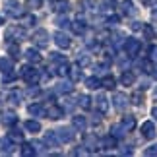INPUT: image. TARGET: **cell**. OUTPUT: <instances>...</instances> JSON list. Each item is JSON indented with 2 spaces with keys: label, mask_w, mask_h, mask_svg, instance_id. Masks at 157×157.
<instances>
[{
  "label": "cell",
  "mask_w": 157,
  "mask_h": 157,
  "mask_svg": "<svg viewBox=\"0 0 157 157\" xmlns=\"http://www.w3.org/2000/svg\"><path fill=\"white\" fill-rule=\"evenodd\" d=\"M78 64H80V66H87L89 64V56H82L80 60H78Z\"/></svg>",
  "instance_id": "cell-45"
},
{
  "label": "cell",
  "mask_w": 157,
  "mask_h": 157,
  "mask_svg": "<svg viewBox=\"0 0 157 157\" xmlns=\"http://www.w3.org/2000/svg\"><path fill=\"white\" fill-rule=\"evenodd\" d=\"M151 117H153V118L157 120V107H155V109H153V111H151Z\"/></svg>",
  "instance_id": "cell-50"
},
{
  "label": "cell",
  "mask_w": 157,
  "mask_h": 157,
  "mask_svg": "<svg viewBox=\"0 0 157 157\" xmlns=\"http://www.w3.org/2000/svg\"><path fill=\"white\" fill-rule=\"evenodd\" d=\"M140 49H142V43L138 39H128L124 43V51H126L128 56H136V54L140 52Z\"/></svg>",
  "instance_id": "cell-4"
},
{
  "label": "cell",
  "mask_w": 157,
  "mask_h": 157,
  "mask_svg": "<svg viewBox=\"0 0 157 157\" xmlns=\"http://www.w3.org/2000/svg\"><path fill=\"white\" fill-rule=\"evenodd\" d=\"M120 10H122L124 16H134L136 14V8H134V4H132L130 0H124V2L120 4Z\"/></svg>",
  "instance_id": "cell-16"
},
{
  "label": "cell",
  "mask_w": 157,
  "mask_h": 157,
  "mask_svg": "<svg viewBox=\"0 0 157 157\" xmlns=\"http://www.w3.org/2000/svg\"><path fill=\"white\" fill-rule=\"evenodd\" d=\"M21 21H23V25H25V27H29V25H33V23H35V17L33 16H25V17H21Z\"/></svg>",
  "instance_id": "cell-42"
},
{
  "label": "cell",
  "mask_w": 157,
  "mask_h": 157,
  "mask_svg": "<svg viewBox=\"0 0 157 157\" xmlns=\"http://www.w3.org/2000/svg\"><path fill=\"white\" fill-rule=\"evenodd\" d=\"M86 146H87V149H95L97 147V140H95V136H86Z\"/></svg>",
  "instance_id": "cell-34"
},
{
  "label": "cell",
  "mask_w": 157,
  "mask_h": 157,
  "mask_svg": "<svg viewBox=\"0 0 157 157\" xmlns=\"http://www.w3.org/2000/svg\"><path fill=\"white\" fill-rule=\"evenodd\" d=\"M6 39L23 41V39H25V31H23L21 27H8V31H6Z\"/></svg>",
  "instance_id": "cell-5"
},
{
  "label": "cell",
  "mask_w": 157,
  "mask_h": 157,
  "mask_svg": "<svg viewBox=\"0 0 157 157\" xmlns=\"http://www.w3.org/2000/svg\"><path fill=\"white\" fill-rule=\"evenodd\" d=\"M8 51H10V54H12V58H17V56H20V49H17L16 43H10V45H8Z\"/></svg>",
  "instance_id": "cell-36"
},
{
  "label": "cell",
  "mask_w": 157,
  "mask_h": 157,
  "mask_svg": "<svg viewBox=\"0 0 157 157\" xmlns=\"http://www.w3.org/2000/svg\"><path fill=\"white\" fill-rule=\"evenodd\" d=\"M132 29H134V31H140V29H144V25L140 21H134V23H132Z\"/></svg>",
  "instance_id": "cell-47"
},
{
  "label": "cell",
  "mask_w": 157,
  "mask_h": 157,
  "mask_svg": "<svg viewBox=\"0 0 157 157\" xmlns=\"http://www.w3.org/2000/svg\"><path fill=\"white\" fill-rule=\"evenodd\" d=\"M103 147H107V149H111V147H117V138H114L113 134L111 136H107V138H103Z\"/></svg>",
  "instance_id": "cell-28"
},
{
  "label": "cell",
  "mask_w": 157,
  "mask_h": 157,
  "mask_svg": "<svg viewBox=\"0 0 157 157\" xmlns=\"http://www.w3.org/2000/svg\"><path fill=\"white\" fill-rule=\"evenodd\" d=\"M109 23H111V25H117V23H118V17H109Z\"/></svg>",
  "instance_id": "cell-48"
},
{
  "label": "cell",
  "mask_w": 157,
  "mask_h": 157,
  "mask_svg": "<svg viewBox=\"0 0 157 157\" xmlns=\"http://www.w3.org/2000/svg\"><path fill=\"white\" fill-rule=\"evenodd\" d=\"M132 103H134V105H142V93H134V95H132Z\"/></svg>",
  "instance_id": "cell-43"
},
{
  "label": "cell",
  "mask_w": 157,
  "mask_h": 157,
  "mask_svg": "<svg viewBox=\"0 0 157 157\" xmlns=\"http://www.w3.org/2000/svg\"><path fill=\"white\" fill-rule=\"evenodd\" d=\"M153 78H155V80H157V70H155V72H153Z\"/></svg>",
  "instance_id": "cell-52"
},
{
  "label": "cell",
  "mask_w": 157,
  "mask_h": 157,
  "mask_svg": "<svg viewBox=\"0 0 157 157\" xmlns=\"http://www.w3.org/2000/svg\"><path fill=\"white\" fill-rule=\"evenodd\" d=\"M16 122H17V117H16L14 113H6L4 117H2V124H4V126H8V128H12V126H14Z\"/></svg>",
  "instance_id": "cell-20"
},
{
  "label": "cell",
  "mask_w": 157,
  "mask_h": 157,
  "mask_svg": "<svg viewBox=\"0 0 157 157\" xmlns=\"http://www.w3.org/2000/svg\"><path fill=\"white\" fill-rule=\"evenodd\" d=\"M0 23H2V20H0Z\"/></svg>",
  "instance_id": "cell-53"
},
{
  "label": "cell",
  "mask_w": 157,
  "mask_h": 157,
  "mask_svg": "<svg viewBox=\"0 0 157 157\" xmlns=\"http://www.w3.org/2000/svg\"><path fill=\"white\" fill-rule=\"evenodd\" d=\"M114 83H117V82H114L113 76H105L103 80H101V86H103L105 89H114Z\"/></svg>",
  "instance_id": "cell-29"
},
{
  "label": "cell",
  "mask_w": 157,
  "mask_h": 157,
  "mask_svg": "<svg viewBox=\"0 0 157 157\" xmlns=\"http://www.w3.org/2000/svg\"><path fill=\"white\" fill-rule=\"evenodd\" d=\"M31 144H33V147H35V151H37V153H43L45 151V144L43 142H37V140H35Z\"/></svg>",
  "instance_id": "cell-40"
},
{
  "label": "cell",
  "mask_w": 157,
  "mask_h": 157,
  "mask_svg": "<svg viewBox=\"0 0 157 157\" xmlns=\"http://www.w3.org/2000/svg\"><path fill=\"white\" fill-rule=\"evenodd\" d=\"M12 142L10 138L8 140H6V138H2V140H0V153H12Z\"/></svg>",
  "instance_id": "cell-23"
},
{
  "label": "cell",
  "mask_w": 157,
  "mask_h": 157,
  "mask_svg": "<svg viewBox=\"0 0 157 157\" xmlns=\"http://www.w3.org/2000/svg\"><path fill=\"white\" fill-rule=\"evenodd\" d=\"M20 153H21V157H33L35 153V147H33V144H23L21 146V149H20Z\"/></svg>",
  "instance_id": "cell-22"
},
{
  "label": "cell",
  "mask_w": 157,
  "mask_h": 157,
  "mask_svg": "<svg viewBox=\"0 0 157 157\" xmlns=\"http://www.w3.org/2000/svg\"><path fill=\"white\" fill-rule=\"evenodd\" d=\"M52 37H54V43H56L60 49H68V47H70V39H68V35H66V33L56 31Z\"/></svg>",
  "instance_id": "cell-7"
},
{
  "label": "cell",
  "mask_w": 157,
  "mask_h": 157,
  "mask_svg": "<svg viewBox=\"0 0 157 157\" xmlns=\"http://www.w3.org/2000/svg\"><path fill=\"white\" fill-rule=\"evenodd\" d=\"M58 25H60V27H68V25H70V21L66 20V17H60V20H58Z\"/></svg>",
  "instance_id": "cell-46"
},
{
  "label": "cell",
  "mask_w": 157,
  "mask_h": 157,
  "mask_svg": "<svg viewBox=\"0 0 157 157\" xmlns=\"http://www.w3.org/2000/svg\"><path fill=\"white\" fill-rule=\"evenodd\" d=\"M8 138L14 144H21L23 142V132H20V130H16V128H12L10 132H8Z\"/></svg>",
  "instance_id": "cell-21"
},
{
  "label": "cell",
  "mask_w": 157,
  "mask_h": 157,
  "mask_svg": "<svg viewBox=\"0 0 157 157\" xmlns=\"http://www.w3.org/2000/svg\"><path fill=\"white\" fill-rule=\"evenodd\" d=\"M21 78H23V82H27V83H37L39 82V70L31 68V66H23Z\"/></svg>",
  "instance_id": "cell-2"
},
{
  "label": "cell",
  "mask_w": 157,
  "mask_h": 157,
  "mask_svg": "<svg viewBox=\"0 0 157 157\" xmlns=\"http://www.w3.org/2000/svg\"><path fill=\"white\" fill-rule=\"evenodd\" d=\"M25 130H29V132H35V134H37V132L41 130V124H39V120H25Z\"/></svg>",
  "instance_id": "cell-27"
},
{
  "label": "cell",
  "mask_w": 157,
  "mask_h": 157,
  "mask_svg": "<svg viewBox=\"0 0 157 157\" xmlns=\"http://www.w3.org/2000/svg\"><path fill=\"white\" fill-rule=\"evenodd\" d=\"M4 12L10 17H20L21 16V6L17 0H4Z\"/></svg>",
  "instance_id": "cell-1"
},
{
  "label": "cell",
  "mask_w": 157,
  "mask_h": 157,
  "mask_svg": "<svg viewBox=\"0 0 157 157\" xmlns=\"http://www.w3.org/2000/svg\"><path fill=\"white\" fill-rule=\"evenodd\" d=\"M146 155H157V146H151V147H147L146 151H144Z\"/></svg>",
  "instance_id": "cell-44"
},
{
  "label": "cell",
  "mask_w": 157,
  "mask_h": 157,
  "mask_svg": "<svg viewBox=\"0 0 157 157\" xmlns=\"http://www.w3.org/2000/svg\"><path fill=\"white\" fill-rule=\"evenodd\" d=\"M0 72H2V74H12V72H14L12 58H0Z\"/></svg>",
  "instance_id": "cell-11"
},
{
  "label": "cell",
  "mask_w": 157,
  "mask_h": 157,
  "mask_svg": "<svg viewBox=\"0 0 157 157\" xmlns=\"http://www.w3.org/2000/svg\"><path fill=\"white\" fill-rule=\"evenodd\" d=\"M52 8L58 12V14H64V12L70 10V4L66 0H52Z\"/></svg>",
  "instance_id": "cell-13"
},
{
  "label": "cell",
  "mask_w": 157,
  "mask_h": 157,
  "mask_svg": "<svg viewBox=\"0 0 157 157\" xmlns=\"http://www.w3.org/2000/svg\"><path fill=\"white\" fill-rule=\"evenodd\" d=\"M56 134H58V138H60V142H72L74 140V130L72 128H60V130H56Z\"/></svg>",
  "instance_id": "cell-9"
},
{
  "label": "cell",
  "mask_w": 157,
  "mask_h": 157,
  "mask_svg": "<svg viewBox=\"0 0 157 157\" xmlns=\"http://www.w3.org/2000/svg\"><path fill=\"white\" fill-rule=\"evenodd\" d=\"M70 78H72L74 82H78V80L82 78V72H80V64H78V66H72V68H70Z\"/></svg>",
  "instance_id": "cell-31"
},
{
  "label": "cell",
  "mask_w": 157,
  "mask_h": 157,
  "mask_svg": "<svg viewBox=\"0 0 157 157\" xmlns=\"http://www.w3.org/2000/svg\"><path fill=\"white\" fill-rule=\"evenodd\" d=\"M155 124L151 122V120H147V122H144L142 124V136L146 138V140H153L155 138Z\"/></svg>",
  "instance_id": "cell-6"
},
{
  "label": "cell",
  "mask_w": 157,
  "mask_h": 157,
  "mask_svg": "<svg viewBox=\"0 0 157 157\" xmlns=\"http://www.w3.org/2000/svg\"><path fill=\"white\" fill-rule=\"evenodd\" d=\"M72 29H74V33H78V35H82L83 31H86V21H83V17L80 16L78 20L72 23Z\"/></svg>",
  "instance_id": "cell-18"
},
{
  "label": "cell",
  "mask_w": 157,
  "mask_h": 157,
  "mask_svg": "<svg viewBox=\"0 0 157 157\" xmlns=\"http://www.w3.org/2000/svg\"><path fill=\"white\" fill-rule=\"evenodd\" d=\"M54 89H56V93L66 95V93H70L74 87H72V83H70V82H60V83H56V87H54Z\"/></svg>",
  "instance_id": "cell-19"
},
{
  "label": "cell",
  "mask_w": 157,
  "mask_h": 157,
  "mask_svg": "<svg viewBox=\"0 0 157 157\" xmlns=\"http://www.w3.org/2000/svg\"><path fill=\"white\" fill-rule=\"evenodd\" d=\"M122 126H124L126 130H132V128L136 126V118H134V117H124V118H122Z\"/></svg>",
  "instance_id": "cell-30"
},
{
  "label": "cell",
  "mask_w": 157,
  "mask_h": 157,
  "mask_svg": "<svg viewBox=\"0 0 157 157\" xmlns=\"http://www.w3.org/2000/svg\"><path fill=\"white\" fill-rule=\"evenodd\" d=\"M95 101H97V109H99V113H101V114H105V113L109 111V99L105 97L103 93H101V95H97V99H95Z\"/></svg>",
  "instance_id": "cell-12"
},
{
  "label": "cell",
  "mask_w": 157,
  "mask_h": 157,
  "mask_svg": "<svg viewBox=\"0 0 157 157\" xmlns=\"http://www.w3.org/2000/svg\"><path fill=\"white\" fill-rule=\"evenodd\" d=\"M153 99H155V101H157V87H155V89H153Z\"/></svg>",
  "instance_id": "cell-51"
},
{
  "label": "cell",
  "mask_w": 157,
  "mask_h": 157,
  "mask_svg": "<svg viewBox=\"0 0 157 157\" xmlns=\"http://www.w3.org/2000/svg\"><path fill=\"white\" fill-rule=\"evenodd\" d=\"M45 142L49 144L51 147H58V146H60V138H58V134H56V132H52V130L45 134Z\"/></svg>",
  "instance_id": "cell-10"
},
{
  "label": "cell",
  "mask_w": 157,
  "mask_h": 157,
  "mask_svg": "<svg viewBox=\"0 0 157 157\" xmlns=\"http://www.w3.org/2000/svg\"><path fill=\"white\" fill-rule=\"evenodd\" d=\"M25 6L31 10H39L41 6H43V0H25Z\"/></svg>",
  "instance_id": "cell-32"
},
{
  "label": "cell",
  "mask_w": 157,
  "mask_h": 157,
  "mask_svg": "<svg viewBox=\"0 0 157 157\" xmlns=\"http://www.w3.org/2000/svg\"><path fill=\"white\" fill-rule=\"evenodd\" d=\"M120 82H122V86H132V83L136 82V76L132 74V72H124V74L120 76Z\"/></svg>",
  "instance_id": "cell-26"
},
{
  "label": "cell",
  "mask_w": 157,
  "mask_h": 157,
  "mask_svg": "<svg viewBox=\"0 0 157 157\" xmlns=\"http://www.w3.org/2000/svg\"><path fill=\"white\" fill-rule=\"evenodd\" d=\"M29 113H31L33 117H45V114H47L45 107H43V105H39V103H33V105H29Z\"/></svg>",
  "instance_id": "cell-17"
},
{
  "label": "cell",
  "mask_w": 157,
  "mask_h": 157,
  "mask_svg": "<svg viewBox=\"0 0 157 157\" xmlns=\"http://www.w3.org/2000/svg\"><path fill=\"white\" fill-rule=\"evenodd\" d=\"M47 114H49L47 118H51V120H58V118H62V117H64V111H62L60 107L54 105V107H51V109H49V113H47Z\"/></svg>",
  "instance_id": "cell-15"
},
{
  "label": "cell",
  "mask_w": 157,
  "mask_h": 157,
  "mask_svg": "<svg viewBox=\"0 0 157 157\" xmlns=\"http://www.w3.org/2000/svg\"><path fill=\"white\" fill-rule=\"evenodd\" d=\"M80 107L89 109V107H91V99H89L87 95H82V97H80Z\"/></svg>",
  "instance_id": "cell-37"
},
{
  "label": "cell",
  "mask_w": 157,
  "mask_h": 157,
  "mask_svg": "<svg viewBox=\"0 0 157 157\" xmlns=\"http://www.w3.org/2000/svg\"><path fill=\"white\" fill-rule=\"evenodd\" d=\"M149 60H151V62H157V45H153L151 49H149Z\"/></svg>",
  "instance_id": "cell-41"
},
{
  "label": "cell",
  "mask_w": 157,
  "mask_h": 157,
  "mask_svg": "<svg viewBox=\"0 0 157 157\" xmlns=\"http://www.w3.org/2000/svg\"><path fill=\"white\" fill-rule=\"evenodd\" d=\"M56 74H58V76H68V74H70V68H68V66H66V62L58 66V70H56Z\"/></svg>",
  "instance_id": "cell-38"
},
{
  "label": "cell",
  "mask_w": 157,
  "mask_h": 157,
  "mask_svg": "<svg viewBox=\"0 0 157 157\" xmlns=\"http://www.w3.org/2000/svg\"><path fill=\"white\" fill-rule=\"evenodd\" d=\"M144 35H146L147 39H153V37H155L153 27H151V25H144Z\"/></svg>",
  "instance_id": "cell-39"
},
{
  "label": "cell",
  "mask_w": 157,
  "mask_h": 157,
  "mask_svg": "<svg viewBox=\"0 0 157 157\" xmlns=\"http://www.w3.org/2000/svg\"><path fill=\"white\" fill-rule=\"evenodd\" d=\"M25 58L29 60V62H41V54L35 49H27L25 51Z\"/></svg>",
  "instance_id": "cell-25"
},
{
  "label": "cell",
  "mask_w": 157,
  "mask_h": 157,
  "mask_svg": "<svg viewBox=\"0 0 157 157\" xmlns=\"http://www.w3.org/2000/svg\"><path fill=\"white\" fill-rule=\"evenodd\" d=\"M113 103H114V109L122 111V109H126V107H128V97H126L124 93H114V97H113Z\"/></svg>",
  "instance_id": "cell-8"
},
{
  "label": "cell",
  "mask_w": 157,
  "mask_h": 157,
  "mask_svg": "<svg viewBox=\"0 0 157 157\" xmlns=\"http://www.w3.org/2000/svg\"><path fill=\"white\" fill-rule=\"evenodd\" d=\"M151 17H153V20H157V6H153V10H151Z\"/></svg>",
  "instance_id": "cell-49"
},
{
  "label": "cell",
  "mask_w": 157,
  "mask_h": 157,
  "mask_svg": "<svg viewBox=\"0 0 157 157\" xmlns=\"http://www.w3.org/2000/svg\"><path fill=\"white\" fill-rule=\"evenodd\" d=\"M126 132H128V130H126L122 124H113V128H111V134H113L114 138H122Z\"/></svg>",
  "instance_id": "cell-24"
},
{
  "label": "cell",
  "mask_w": 157,
  "mask_h": 157,
  "mask_svg": "<svg viewBox=\"0 0 157 157\" xmlns=\"http://www.w3.org/2000/svg\"><path fill=\"white\" fill-rule=\"evenodd\" d=\"M72 126H74L76 130H83V128L87 126V120H86V117H80V114L72 117Z\"/></svg>",
  "instance_id": "cell-14"
},
{
  "label": "cell",
  "mask_w": 157,
  "mask_h": 157,
  "mask_svg": "<svg viewBox=\"0 0 157 157\" xmlns=\"http://www.w3.org/2000/svg\"><path fill=\"white\" fill-rule=\"evenodd\" d=\"M51 60H52V62H58V64H64L66 62V56H62L60 52H52L51 54Z\"/></svg>",
  "instance_id": "cell-35"
},
{
  "label": "cell",
  "mask_w": 157,
  "mask_h": 157,
  "mask_svg": "<svg viewBox=\"0 0 157 157\" xmlns=\"http://www.w3.org/2000/svg\"><path fill=\"white\" fill-rule=\"evenodd\" d=\"M86 86H87L89 89H97V87L101 86V82L97 80V78H87V80H86Z\"/></svg>",
  "instance_id": "cell-33"
},
{
  "label": "cell",
  "mask_w": 157,
  "mask_h": 157,
  "mask_svg": "<svg viewBox=\"0 0 157 157\" xmlns=\"http://www.w3.org/2000/svg\"><path fill=\"white\" fill-rule=\"evenodd\" d=\"M33 41H35V45L41 47V49H45L47 45H49V31L47 29H37L33 35Z\"/></svg>",
  "instance_id": "cell-3"
}]
</instances>
